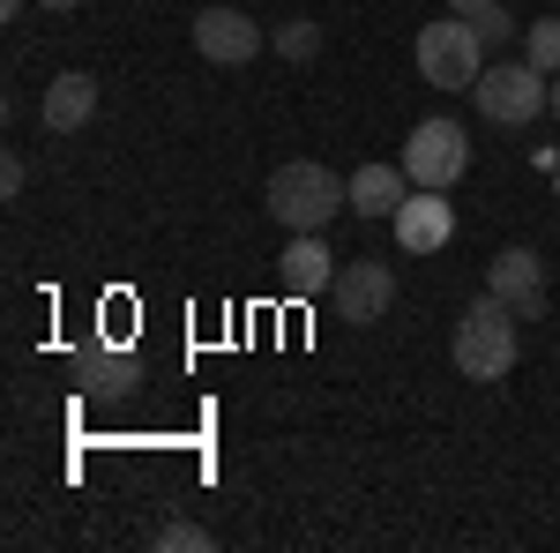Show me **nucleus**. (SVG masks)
Masks as SVG:
<instances>
[{
    "label": "nucleus",
    "instance_id": "nucleus-1",
    "mask_svg": "<svg viewBox=\"0 0 560 553\" xmlns=\"http://www.w3.org/2000/svg\"><path fill=\"white\" fill-rule=\"evenodd\" d=\"M448 359H456L464 382H509L516 359H523L516 307L501 292H478L471 307H464V322H456V337H448Z\"/></svg>",
    "mask_w": 560,
    "mask_h": 553
},
{
    "label": "nucleus",
    "instance_id": "nucleus-2",
    "mask_svg": "<svg viewBox=\"0 0 560 553\" xmlns=\"http://www.w3.org/2000/svg\"><path fill=\"white\" fill-rule=\"evenodd\" d=\"M337 210H351V180H337L329 165L292 158V165L269 172V217H277L284 232H322Z\"/></svg>",
    "mask_w": 560,
    "mask_h": 553
},
{
    "label": "nucleus",
    "instance_id": "nucleus-3",
    "mask_svg": "<svg viewBox=\"0 0 560 553\" xmlns=\"http://www.w3.org/2000/svg\"><path fill=\"white\" fill-rule=\"evenodd\" d=\"M546 97H553V76L530 68V60H493L471 83L478 120H493V128H530V120L546 113Z\"/></svg>",
    "mask_w": 560,
    "mask_h": 553
},
{
    "label": "nucleus",
    "instance_id": "nucleus-4",
    "mask_svg": "<svg viewBox=\"0 0 560 553\" xmlns=\"http://www.w3.org/2000/svg\"><path fill=\"white\" fill-rule=\"evenodd\" d=\"M411 60H419V83H433V90H471L478 76H486V45H478L471 15L427 23L419 45H411Z\"/></svg>",
    "mask_w": 560,
    "mask_h": 553
},
{
    "label": "nucleus",
    "instance_id": "nucleus-5",
    "mask_svg": "<svg viewBox=\"0 0 560 553\" xmlns=\"http://www.w3.org/2000/svg\"><path fill=\"white\" fill-rule=\"evenodd\" d=\"M471 172V135L456 120H419L411 142H404V180L411 187H456Z\"/></svg>",
    "mask_w": 560,
    "mask_h": 553
},
{
    "label": "nucleus",
    "instance_id": "nucleus-6",
    "mask_svg": "<svg viewBox=\"0 0 560 553\" xmlns=\"http://www.w3.org/2000/svg\"><path fill=\"white\" fill-rule=\"evenodd\" d=\"M388 224H396V247L404 255H441L456 240V203H448V187H411L404 210L388 217Z\"/></svg>",
    "mask_w": 560,
    "mask_h": 553
},
{
    "label": "nucleus",
    "instance_id": "nucleus-7",
    "mask_svg": "<svg viewBox=\"0 0 560 553\" xmlns=\"http://www.w3.org/2000/svg\"><path fill=\"white\" fill-rule=\"evenodd\" d=\"M195 53H202L210 68H247L261 53V23L240 15V8H202V15H195Z\"/></svg>",
    "mask_w": 560,
    "mask_h": 553
},
{
    "label": "nucleus",
    "instance_id": "nucleus-8",
    "mask_svg": "<svg viewBox=\"0 0 560 553\" xmlns=\"http://www.w3.org/2000/svg\"><path fill=\"white\" fill-rule=\"evenodd\" d=\"M486 292H501L516 307V322H546V262L530 247H501L486 262Z\"/></svg>",
    "mask_w": 560,
    "mask_h": 553
},
{
    "label": "nucleus",
    "instance_id": "nucleus-9",
    "mask_svg": "<svg viewBox=\"0 0 560 553\" xmlns=\"http://www.w3.org/2000/svg\"><path fill=\"white\" fill-rule=\"evenodd\" d=\"M337 299H345V322H351V330H366V322H382L388 299H396V269H388L382 255L345 262V277H337Z\"/></svg>",
    "mask_w": 560,
    "mask_h": 553
},
{
    "label": "nucleus",
    "instance_id": "nucleus-10",
    "mask_svg": "<svg viewBox=\"0 0 560 553\" xmlns=\"http://www.w3.org/2000/svg\"><path fill=\"white\" fill-rule=\"evenodd\" d=\"M277 285H284V299H322L337 285V255L322 247V232H292V247L277 262Z\"/></svg>",
    "mask_w": 560,
    "mask_h": 553
},
{
    "label": "nucleus",
    "instance_id": "nucleus-11",
    "mask_svg": "<svg viewBox=\"0 0 560 553\" xmlns=\"http://www.w3.org/2000/svg\"><path fill=\"white\" fill-rule=\"evenodd\" d=\"M135 382H142V367H135L128 352H105V344L75 352V389H83L90 404H128Z\"/></svg>",
    "mask_w": 560,
    "mask_h": 553
},
{
    "label": "nucleus",
    "instance_id": "nucleus-12",
    "mask_svg": "<svg viewBox=\"0 0 560 553\" xmlns=\"http://www.w3.org/2000/svg\"><path fill=\"white\" fill-rule=\"evenodd\" d=\"M90 113H97V83H90L83 68H68V76H52V83H45V105H38L45 135H75V128H90Z\"/></svg>",
    "mask_w": 560,
    "mask_h": 553
},
{
    "label": "nucleus",
    "instance_id": "nucleus-13",
    "mask_svg": "<svg viewBox=\"0 0 560 553\" xmlns=\"http://www.w3.org/2000/svg\"><path fill=\"white\" fill-rule=\"evenodd\" d=\"M404 195H411L404 165H359L351 172V217H396Z\"/></svg>",
    "mask_w": 560,
    "mask_h": 553
},
{
    "label": "nucleus",
    "instance_id": "nucleus-14",
    "mask_svg": "<svg viewBox=\"0 0 560 553\" xmlns=\"http://www.w3.org/2000/svg\"><path fill=\"white\" fill-rule=\"evenodd\" d=\"M523 60H530V68H546V76H560V15L523 23Z\"/></svg>",
    "mask_w": 560,
    "mask_h": 553
},
{
    "label": "nucleus",
    "instance_id": "nucleus-15",
    "mask_svg": "<svg viewBox=\"0 0 560 553\" xmlns=\"http://www.w3.org/2000/svg\"><path fill=\"white\" fill-rule=\"evenodd\" d=\"M150 546H158V553H210L217 539L202 531V523H187V516H165V523L150 531Z\"/></svg>",
    "mask_w": 560,
    "mask_h": 553
},
{
    "label": "nucleus",
    "instance_id": "nucleus-16",
    "mask_svg": "<svg viewBox=\"0 0 560 553\" xmlns=\"http://www.w3.org/2000/svg\"><path fill=\"white\" fill-rule=\"evenodd\" d=\"M471 31H478V45H486V53H501V45H516V38H523V23L509 15V8H501V0H493V8H478Z\"/></svg>",
    "mask_w": 560,
    "mask_h": 553
},
{
    "label": "nucleus",
    "instance_id": "nucleus-17",
    "mask_svg": "<svg viewBox=\"0 0 560 553\" xmlns=\"http://www.w3.org/2000/svg\"><path fill=\"white\" fill-rule=\"evenodd\" d=\"M277 53H284V60H314V53H322V23H306V15H292V23H284V31H277Z\"/></svg>",
    "mask_w": 560,
    "mask_h": 553
},
{
    "label": "nucleus",
    "instance_id": "nucleus-18",
    "mask_svg": "<svg viewBox=\"0 0 560 553\" xmlns=\"http://www.w3.org/2000/svg\"><path fill=\"white\" fill-rule=\"evenodd\" d=\"M0 195H8V203L23 195V158H8V165H0Z\"/></svg>",
    "mask_w": 560,
    "mask_h": 553
},
{
    "label": "nucleus",
    "instance_id": "nucleus-19",
    "mask_svg": "<svg viewBox=\"0 0 560 553\" xmlns=\"http://www.w3.org/2000/svg\"><path fill=\"white\" fill-rule=\"evenodd\" d=\"M478 8H493V0H448V15H478Z\"/></svg>",
    "mask_w": 560,
    "mask_h": 553
},
{
    "label": "nucleus",
    "instance_id": "nucleus-20",
    "mask_svg": "<svg viewBox=\"0 0 560 553\" xmlns=\"http://www.w3.org/2000/svg\"><path fill=\"white\" fill-rule=\"evenodd\" d=\"M45 15H68V8H83V0H38Z\"/></svg>",
    "mask_w": 560,
    "mask_h": 553
},
{
    "label": "nucleus",
    "instance_id": "nucleus-21",
    "mask_svg": "<svg viewBox=\"0 0 560 553\" xmlns=\"http://www.w3.org/2000/svg\"><path fill=\"white\" fill-rule=\"evenodd\" d=\"M546 113H553V120H560V76H553V97H546Z\"/></svg>",
    "mask_w": 560,
    "mask_h": 553
}]
</instances>
